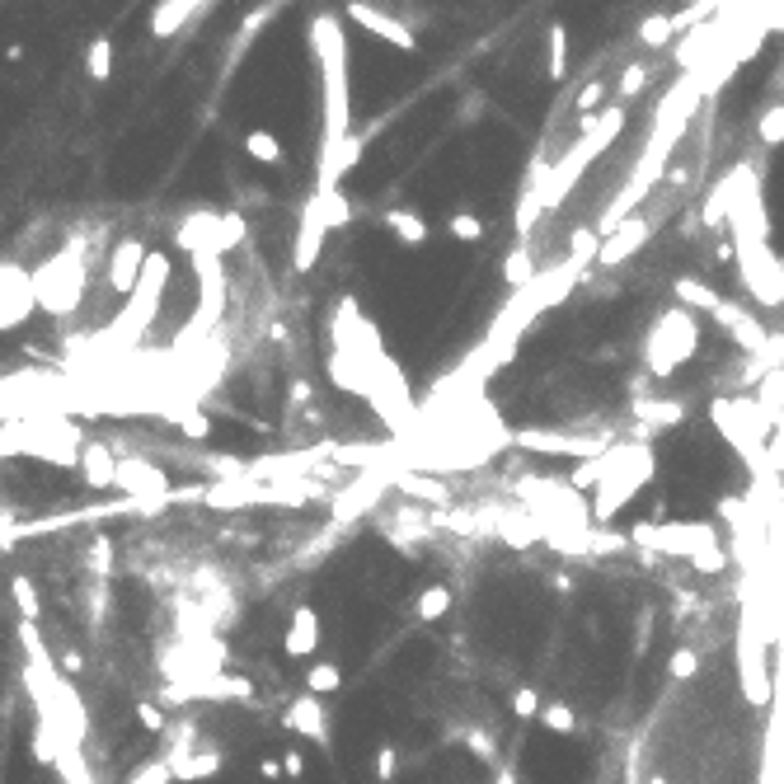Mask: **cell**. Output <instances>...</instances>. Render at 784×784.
<instances>
[{"mask_svg": "<svg viewBox=\"0 0 784 784\" xmlns=\"http://www.w3.org/2000/svg\"><path fill=\"white\" fill-rule=\"evenodd\" d=\"M38 282V306L47 315H71L85 301V282H90V263H85V245L57 249L43 268H33Z\"/></svg>", "mask_w": 784, "mask_h": 784, "instance_id": "1", "label": "cell"}, {"mask_svg": "<svg viewBox=\"0 0 784 784\" xmlns=\"http://www.w3.org/2000/svg\"><path fill=\"white\" fill-rule=\"evenodd\" d=\"M695 343H700V320H695L686 306L667 310L658 324H653V334H648V371L653 376H672V371L686 362V357H695Z\"/></svg>", "mask_w": 784, "mask_h": 784, "instance_id": "2", "label": "cell"}, {"mask_svg": "<svg viewBox=\"0 0 784 784\" xmlns=\"http://www.w3.org/2000/svg\"><path fill=\"white\" fill-rule=\"evenodd\" d=\"M146 263H151V254H146V245H141L137 235H127V240H118L113 245V254H108V287H113V296H137L141 277H146Z\"/></svg>", "mask_w": 784, "mask_h": 784, "instance_id": "3", "label": "cell"}, {"mask_svg": "<svg viewBox=\"0 0 784 784\" xmlns=\"http://www.w3.org/2000/svg\"><path fill=\"white\" fill-rule=\"evenodd\" d=\"M38 306V282H33L29 268H15V263H5V287H0V324L5 329H15L24 324Z\"/></svg>", "mask_w": 784, "mask_h": 784, "instance_id": "4", "label": "cell"}, {"mask_svg": "<svg viewBox=\"0 0 784 784\" xmlns=\"http://www.w3.org/2000/svg\"><path fill=\"white\" fill-rule=\"evenodd\" d=\"M320 639H324L320 611H315V606H296L292 620H287V634H282V653L296 662H306L320 653Z\"/></svg>", "mask_w": 784, "mask_h": 784, "instance_id": "5", "label": "cell"}, {"mask_svg": "<svg viewBox=\"0 0 784 784\" xmlns=\"http://www.w3.org/2000/svg\"><path fill=\"white\" fill-rule=\"evenodd\" d=\"M348 19H353L357 29L376 33L381 43L400 47V52H414V47H418V38L409 33V24H404V19H390L385 10H376V5H348Z\"/></svg>", "mask_w": 784, "mask_h": 784, "instance_id": "6", "label": "cell"}, {"mask_svg": "<svg viewBox=\"0 0 784 784\" xmlns=\"http://www.w3.org/2000/svg\"><path fill=\"white\" fill-rule=\"evenodd\" d=\"M648 235H653V216H630L620 231H611L606 240H601V249H597V259L611 268V263H620V259H630V254H639V245H644Z\"/></svg>", "mask_w": 784, "mask_h": 784, "instance_id": "7", "label": "cell"}, {"mask_svg": "<svg viewBox=\"0 0 784 784\" xmlns=\"http://www.w3.org/2000/svg\"><path fill=\"white\" fill-rule=\"evenodd\" d=\"M282 723L310 742H329V714H324L320 695H296L292 705H287V714H282Z\"/></svg>", "mask_w": 784, "mask_h": 784, "instance_id": "8", "label": "cell"}, {"mask_svg": "<svg viewBox=\"0 0 784 784\" xmlns=\"http://www.w3.org/2000/svg\"><path fill=\"white\" fill-rule=\"evenodd\" d=\"M80 475L90 479L94 489H108L123 479V465L113 461V451L104 442H80Z\"/></svg>", "mask_w": 784, "mask_h": 784, "instance_id": "9", "label": "cell"}, {"mask_svg": "<svg viewBox=\"0 0 784 784\" xmlns=\"http://www.w3.org/2000/svg\"><path fill=\"white\" fill-rule=\"evenodd\" d=\"M385 221V231L395 235V240H400L404 249H418V245H428V221H423V216L414 212V207H390V212L381 216Z\"/></svg>", "mask_w": 784, "mask_h": 784, "instance_id": "10", "label": "cell"}, {"mask_svg": "<svg viewBox=\"0 0 784 784\" xmlns=\"http://www.w3.org/2000/svg\"><path fill=\"white\" fill-rule=\"evenodd\" d=\"M174 766V780H188V784H198V780H216L221 775V766H226V756L216 752H193V756H174L170 761Z\"/></svg>", "mask_w": 784, "mask_h": 784, "instance_id": "11", "label": "cell"}, {"mask_svg": "<svg viewBox=\"0 0 784 784\" xmlns=\"http://www.w3.org/2000/svg\"><path fill=\"white\" fill-rule=\"evenodd\" d=\"M188 15H202V5L179 0V5H155L151 10V38H174L188 24Z\"/></svg>", "mask_w": 784, "mask_h": 784, "instance_id": "12", "label": "cell"}, {"mask_svg": "<svg viewBox=\"0 0 784 784\" xmlns=\"http://www.w3.org/2000/svg\"><path fill=\"white\" fill-rule=\"evenodd\" d=\"M451 606H456L451 587H446V583H428L423 592H418V601H414V615L423 620V625H432V620H446Z\"/></svg>", "mask_w": 784, "mask_h": 784, "instance_id": "13", "label": "cell"}, {"mask_svg": "<svg viewBox=\"0 0 784 784\" xmlns=\"http://www.w3.org/2000/svg\"><path fill=\"white\" fill-rule=\"evenodd\" d=\"M245 155H249V160H259V165H282V160H287L282 141H277L268 127H249V132H245Z\"/></svg>", "mask_w": 784, "mask_h": 784, "instance_id": "14", "label": "cell"}, {"mask_svg": "<svg viewBox=\"0 0 784 784\" xmlns=\"http://www.w3.org/2000/svg\"><path fill=\"white\" fill-rule=\"evenodd\" d=\"M536 723L545 733H554V738H573V733H578V714H573L569 700H545Z\"/></svg>", "mask_w": 784, "mask_h": 784, "instance_id": "15", "label": "cell"}, {"mask_svg": "<svg viewBox=\"0 0 784 784\" xmlns=\"http://www.w3.org/2000/svg\"><path fill=\"white\" fill-rule=\"evenodd\" d=\"M634 414L644 418L648 428H677L681 418H686V404H677V400H639V404H634Z\"/></svg>", "mask_w": 784, "mask_h": 784, "instance_id": "16", "label": "cell"}, {"mask_svg": "<svg viewBox=\"0 0 784 784\" xmlns=\"http://www.w3.org/2000/svg\"><path fill=\"white\" fill-rule=\"evenodd\" d=\"M343 691V672H339V662H310L306 667V695H339Z\"/></svg>", "mask_w": 784, "mask_h": 784, "instance_id": "17", "label": "cell"}, {"mask_svg": "<svg viewBox=\"0 0 784 784\" xmlns=\"http://www.w3.org/2000/svg\"><path fill=\"white\" fill-rule=\"evenodd\" d=\"M681 24H686V19L648 15L644 24H639V47H644V52H658V47H667V43H672V33H677Z\"/></svg>", "mask_w": 784, "mask_h": 784, "instance_id": "18", "label": "cell"}, {"mask_svg": "<svg viewBox=\"0 0 784 784\" xmlns=\"http://www.w3.org/2000/svg\"><path fill=\"white\" fill-rule=\"evenodd\" d=\"M85 76H90L94 85H104V80L113 76V43H108L104 33L90 38V47H85Z\"/></svg>", "mask_w": 784, "mask_h": 784, "instance_id": "19", "label": "cell"}, {"mask_svg": "<svg viewBox=\"0 0 784 784\" xmlns=\"http://www.w3.org/2000/svg\"><path fill=\"white\" fill-rule=\"evenodd\" d=\"M756 137H761V146H784V99H775V104L761 108V118H756Z\"/></svg>", "mask_w": 784, "mask_h": 784, "instance_id": "20", "label": "cell"}, {"mask_svg": "<svg viewBox=\"0 0 784 784\" xmlns=\"http://www.w3.org/2000/svg\"><path fill=\"white\" fill-rule=\"evenodd\" d=\"M564 71H569V29L554 19V24H550V62H545V76L564 80Z\"/></svg>", "mask_w": 784, "mask_h": 784, "instance_id": "21", "label": "cell"}, {"mask_svg": "<svg viewBox=\"0 0 784 784\" xmlns=\"http://www.w3.org/2000/svg\"><path fill=\"white\" fill-rule=\"evenodd\" d=\"M446 231H451V240H456V245H479V240H484V221H479L475 212H451L446 216Z\"/></svg>", "mask_w": 784, "mask_h": 784, "instance_id": "22", "label": "cell"}, {"mask_svg": "<svg viewBox=\"0 0 784 784\" xmlns=\"http://www.w3.org/2000/svg\"><path fill=\"white\" fill-rule=\"evenodd\" d=\"M648 76H653V62H648V57H639V62H634L630 71H625V76L615 80V94H620V108H625V99H634V94L644 90V85H648Z\"/></svg>", "mask_w": 784, "mask_h": 784, "instance_id": "23", "label": "cell"}, {"mask_svg": "<svg viewBox=\"0 0 784 784\" xmlns=\"http://www.w3.org/2000/svg\"><path fill=\"white\" fill-rule=\"evenodd\" d=\"M606 90H611V85H606V80H587L583 90H578V99H573V108H578V118H587V113H592V108H601L606 104Z\"/></svg>", "mask_w": 784, "mask_h": 784, "instance_id": "24", "label": "cell"}, {"mask_svg": "<svg viewBox=\"0 0 784 784\" xmlns=\"http://www.w3.org/2000/svg\"><path fill=\"white\" fill-rule=\"evenodd\" d=\"M540 709H545L540 691H531V686H517V691H512V714H517V719H540Z\"/></svg>", "mask_w": 784, "mask_h": 784, "instance_id": "25", "label": "cell"}, {"mask_svg": "<svg viewBox=\"0 0 784 784\" xmlns=\"http://www.w3.org/2000/svg\"><path fill=\"white\" fill-rule=\"evenodd\" d=\"M667 672H672V681H691L695 672H700V653H691V648H677V653H672V662H667Z\"/></svg>", "mask_w": 784, "mask_h": 784, "instance_id": "26", "label": "cell"}, {"mask_svg": "<svg viewBox=\"0 0 784 784\" xmlns=\"http://www.w3.org/2000/svg\"><path fill=\"white\" fill-rule=\"evenodd\" d=\"M400 775V752H395V742H381V752H376V780L390 784Z\"/></svg>", "mask_w": 784, "mask_h": 784, "instance_id": "27", "label": "cell"}, {"mask_svg": "<svg viewBox=\"0 0 784 784\" xmlns=\"http://www.w3.org/2000/svg\"><path fill=\"white\" fill-rule=\"evenodd\" d=\"M15 601L24 606V615H29V620L38 615V597H33V583H29V578H15Z\"/></svg>", "mask_w": 784, "mask_h": 784, "instance_id": "28", "label": "cell"}, {"mask_svg": "<svg viewBox=\"0 0 784 784\" xmlns=\"http://www.w3.org/2000/svg\"><path fill=\"white\" fill-rule=\"evenodd\" d=\"M137 719H141V728H146V733H160V728H165V714H160L155 705H146V700L137 705Z\"/></svg>", "mask_w": 784, "mask_h": 784, "instance_id": "29", "label": "cell"}, {"mask_svg": "<svg viewBox=\"0 0 784 784\" xmlns=\"http://www.w3.org/2000/svg\"><path fill=\"white\" fill-rule=\"evenodd\" d=\"M259 780H268V784L287 780V770H282V761H277V756H263V761H259Z\"/></svg>", "mask_w": 784, "mask_h": 784, "instance_id": "30", "label": "cell"}, {"mask_svg": "<svg viewBox=\"0 0 784 784\" xmlns=\"http://www.w3.org/2000/svg\"><path fill=\"white\" fill-rule=\"evenodd\" d=\"M179 428H184L188 437H207V432H212V423H207V418H198V414H179Z\"/></svg>", "mask_w": 784, "mask_h": 784, "instance_id": "31", "label": "cell"}, {"mask_svg": "<svg viewBox=\"0 0 784 784\" xmlns=\"http://www.w3.org/2000/svg\"><path fill=\"white\" fill-rule=\"evenodd\" d=\"M282 770H287V780H301V775H306V756H301V752H282Z\"/></svg>", "mask_w": 784, "mask_h": 784, "instance_id": "32", "label": "cell"}, {"mask_svg": "<svg viewBox=\"0 0 784 784\" xmlns=\"http://www.w3.org/2000/svg\"><path fill=\"white\" fill-rule=\"evenodd\" d=\"M170 780H174V766H151L137 775V784H170Z\"/></svg>", "mask_w": 784, "mask_h": 784, "instance_id": "33", "label": "cell"}, {"mask_svg": "<svg viewBox=\"0 0 784 784\" xmlns=\"http://www.w3.org/2000/svg\"><path fill=\"white\" fill-rule=\"evenodd\" d=\"M493 784H517V775H512V770H498V780Z\"/></svg>", "mask_w": 784, "mask_h": 784, "instance_id": "34", "label": "cell"}]
</instances>
